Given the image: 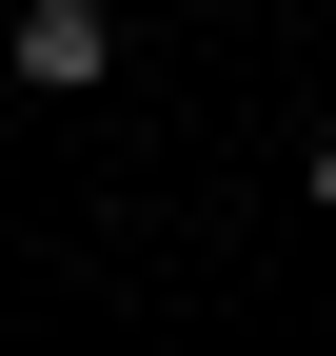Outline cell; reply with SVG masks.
<instances>
[{"label":"cell","instance_id":"obj_1","mask_svg":"<svg viewBox=\"0 0 336 356\" xmlns=\"http://www.w3.org/2000/svg\"><path fill=\"white\" fill-rule=\"evenodd\" d=\"M99 60H119V20H99V0H20V79H40V99H79Z\"/></svg>","mask_w":336,"mask_h":356},{"label":"cell","instance_id":"obj_2","mask_svg":"<svg viewBox=\"0 0 336 356\" xmlns=\"http://www.w3.org/2000/svg\"><path fill=\"white\" fill-rule=\"evenodd\" d=\"M317 218H336V139H317Z\"/></svg>","mask_w":336,"mask_h":356}]
</instances>
